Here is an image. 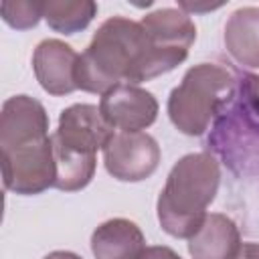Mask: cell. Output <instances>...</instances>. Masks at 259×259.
Segmentation results:
<instances>
[{"label":"cell","instance_id":"1","mask_svg":"<svg viewBox=\"0 0 259 259\" xmlns=\"http://www.w3.org/2000/svg\"><path fill=\"white\" fill-rule=\"evenodd\" d=\"M186 51H170L152 42L142 22L125 16L107 18L93 34L89 47L79 55L77 89L107 93L119 83L138 85L178 67Z\"/></svg>","mask_w":259,"mask_h":259},{"label":"cell","instance_id":"2","mask_svg":"<svg viewBox=\"0 0 259 259\" xmlns=\"http://www.w3.org/2000/svg\"><path fill=\"white\" fill-rule=\"evenodd\" d=\"M219 184L221 166L212 154L196 152L182 156L172 166L158 196L156 212L160 227L176 239H190L206 219V208L214 200Z\"/></svg>","mask_w":259,"mask_h":259},{"label":"cell","instance_id":"3","mask_svg":"<svg viewBox=\"0 0 259 259\" xmlns=\"http://www.w3.org/2000/svg\"><path fill=\"white\" fill-rule=\"evenodd\" d=\"M237 77L219 63H198L186 71L168 97V117L186 136H202L227 109Z\"/></svg>","mask_w":259,"mask_h":259},{"label":"cell","instance_id":"4","mask_svg":"<svg viewBox=\"0 0 259 259\" xmlns=\"http://www.w3.org/2000/svg\"><path fill=\"white\" fill-rule=\"evenodd\" d=\"M2 152V178L4 186L16 194H40L55 186L57 168L53 138H34L20 144L4 146Z\"/></svg>","mask_w":259,"mask_h":259},{"label":"cell","instance_id":"5","mask_svg":"<svg viewBox=\"0 0 259 259\" xmlns=\"http://www.w3.org/2000/svg\"><path fill=\"white\" fill-rule=\"evenodd\" d=\"M214 144L225 158L239 154L243 146L259 148V75H243L235 95L217 119Z\"/></svg>","mask_w":259,"mask_h":259},{"label":"cell","instance_id":"6","mask_svg":"<svg viewBox=\"0 0 259 259\" xmlns=\"http://www.w3.org/2000/svg\"><path fill=\"white\" fill-rule=\"evenodd\" d=\"M105 170L121 182L150 178L160 164V146L146 132H113L103 146Z\"/></svg>","mask_w":259,"mask_h":259},{"label":"cell","instance_id":"7","mask_svg":"<svg viewBox=\"0 0 259 259\" xmlns=\"http://www.w3.org/2000/svg\"><path fill=\"white\" fill-rule=\"evenodd\" d=\"M113 132L115 130L105 121L97 105L75 103L61 111L53 142L63 148L95 156L97 150H103Z\"/></svg>","mask_w":259,"mask_h":259},{"label":"cell","instance_id":"8","mask_svg":"<svg viewBox=\"0 0 259 259\" xmlns=\"http://www.w3.org/2000/svg\"><path fill=\"white\" fill-rule=\"evenodd\" d=\"M99 111L115 132H142L156 121V97L132 83H119L101 95Z\"/></svg>","mask_w":259,"mask_h":259},{"label":"cell","instance_id":"9","mask_svg":"<svg viewBox=\"0 0 259 259\" xmlns=\"http://www.w3.org/2000/svg\"><path fill=\"white\" fill-rule=\"evenodd\" d=\"M79 55L59 38H47L32 53V69L40 87L51 95H69L77 89L75 71Z\"/></svg>","mask_w":259,"mask_h":259},{"label":"cell","instance_id":"10","mask_svg":"<svg viewBox=\"0 0 259 259\" xmlns=\"http://www.w3.org/2000/svg\"><path fill=\"white\" fill-rule=\"evenodd\" d=\"M49 136V115L40 101L28 95H12L0 113V148Z\"/></svg>","mask_w":259,"mask_h":259},{"label":"cell","instance_id":"11","mask_svg":"<svg viewBox=\"0 0 259 259\" xmlns=\"http://www.w3.org/2000/svg\"><path fill=\"white\" fill-rule=\"evenodd\" d=\"M241 245L235 221L223 212H210L188 239V253L192 259H235Z\"/></svg>","mask_w":259,"mask_h":259},{"label":"cell","instance_id":"12","mask_svg":"<svg viewBox=\"0 0 259 259\" xmlns=\"http://www.w3.org/2000/svg\"><path fill=\"white\" fill-rule=\"evenodd\" d=\"M146 251L142 229L130 219H109L91 235L95 259H140Z\"/></svg>","mask_w":259,"mask_h":259},{"label":"cell","instance_id":"13","mask_svg":"<svg viewBox=\"0 0 259 259\" xmlns=\"http://www.w3.org/2000/svg\"><path fill=\"white\" fill-rule=\"evenodd\" d=\"M148 36L154 45L172 51H186L196 38V26L180 8H160L146 14L142 20Z\"/></svg>","mask_w":259,"mask_h":259},{"label":"cell","instance_id":"14","mask_svg":"<svg viewBox=\"0 0 259 259\" xmlns=\"http://www.w3.org/2000/svg\"><path fill=\"white\" fill-rule=\"evenodd\" d=\"M225 47L237 63L259 69V8L257 6L239 8L229 16L225 24Z\"/></svg>","mask_w":259,"mask_h":259},{"label":"cell","instance_id":"15","mask_svg":"<svg viewBox=\"0 0 259 259\" xmlns=\"http://www.w3.org/2000/svg\"><path fill=\"white\" fill-rule=\"evenodd\" d=\"M53 152H55V168H57L55 188L65 192H75L91 182L95 174V156L63 148L55 142H53Z\"/></svg>","mask_w":259,"mask_h":259},{"label":"cell","instance_id":"16","mask_svg":"<svg viewBox=\"0 0 259 259\" xmlns=\"http://www.w3.org/2000/svg\"><path fill=\"white\" fill-rule=\"evenodd\" d=\"M97 14V4L91 0H49L45 2L42 18L61 34H75L89 26Z\"/></svg>","mask_w":259,"mask_h":259},{"label":"cell","instance_id":"17","mask_svg":"<svg viewBox=\"0 0 259 259\" xmlns=\"http://www.w3.org/2000/svg\"><path fill=\"white\" fill-rule=\"evenodd\" d=\"M2 20L16 30H26L36 26V22L45 14V2H30V0H16V2H2L0 4Z\"/></svg>","mask_w":259,"mask_h":259},{"label":"cell","instance_id":"18","mask_svg":"<svg viewBox=\"0 0 259 259\" xmlns=\"http://www.w3.org/2000/svg\"><path fill=\"white\" fill-rule=\"evenodd\" d=\"M140 259H182L176 251H172L170 247L158 245V247H146V251L142 253Z\"/></svg>","mask_w":259,"mask_h":259},{"label":"cell","instance_id":"19","mask_svg":"<svg viewBox=\"0 0 259 259\" xmlns=\"http://www.w3.org/2000/svg\"><path fill=\"white\" fill-rule=\"evenodd\" d=\"M42 259H83V257H79L77 253H71V251H53V253L45 255Z\"/></svg>","mask_w":259,"mask_h":259}]
</instances>
